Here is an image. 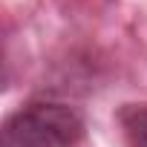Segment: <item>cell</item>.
<instances>
[{"label":"cell","mask_w":147,"mask_h":147,"mask_svg":"<svg viewBox=\"0 0 147 147\" xmlns=\"http://www.w3.org/2000/svg\"><path fill=\"white\" fill-rule=\"evenodd\" d=\"M121 127L130 147H147V107L121 110Z\"/></svg>","instance_id":"cell-2"},{"label":"cell","mask_w":147,"mask_h":147,"mask_svg":"<svg viewBox=\"0 0 147 147\" xmlns=\"http://www.w3.org/2000/svg\"><path fill=\"white\" fill-rule=\"evenodd\" d=\"M84 118L58 101H32L3 121L0 147H78Z\"/></svg>","instance_id":"cell-1"}]
</instances>
